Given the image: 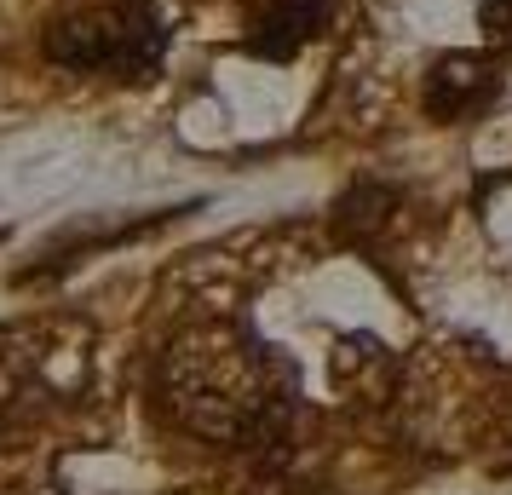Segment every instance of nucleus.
Returning a JSON list of instances; mask_svg holds the SVG:
<instances>
[{
	"instance_id": "obj_1",
	"label": "nucleus",
	"mask_w": 512,
	"mask_h": 495,
	"mask_svg": "<svg viewBox=\"0 0 512 495\" xmlns=\"http://www.w3.org/2000/svg\"><path fill=\"white\" fill-rule=\"evenodd\" d=\"M167 403L190 432L236 449L282 444L294 421L288 369L236 323H202L167 346Z\"/></svg>"
},
{
	"instance_id": "obj_2",
	"label": "nucleus",
	"mask_w": 512,
	"mask_h": 495,
	"mask_svg": "<svg viewBox=\"0 0 512 495\" xmlns=\"http://www.w3.org/2000/svg\"><path fill=\"white\" fill-rule=\"evenodd\" d=\"M47 64L75 75H110V81H144L162 70L167 24L150 0H104L52 18L41 35Z\"/></svg>"
},
{
	"instance_id": "obj_3",
	"label": "nucleus",
	"mask_w": 512,
	"mask_h": 495,
	"mask_svg": "<svg viewBox=\"0 0 512 495\" xmlns=\"http://www.w3.org/2000/svg\"><path fill=\"white\" fill-rule=\"evenodd\" d=\"M495 87H501V75H495L489 58H478V52H449L426 75V110L438 121H461L472 110H484L489 98H495Z\"/></svg>"
},
{
	"instance_id": "obj_4",
	"label": "nucleus",
	"mask_w": 512,
	"mask_h": 495,
	"mask_svg": "<svg viewBox=\"0 0 512 495\" xmlns=\"http://www.w3.org/2000/svg\"><path fill=\"white\" fill-rule=\"evenodd\" d=\"M328 0H265V12L254 18V35H248V52L254 58H271V64H288L305 41H317L328 24Z\"/></svg>"
},
{
	"instance_id": "obj_5",
	"label": "nucleus",
	"mask_w": 512,
	"mask_h": 495,
	"mask_svg": "<svg viewBox=\"0 0 512 495\" xmlns=\"http://www.w3.org/2000/svg\"><path fill=\"white\" fill-rule=\"evenodd\" d=\"M478 29H484L489 47L512 52V0H484V6H478Z\"/></svg>"
}]
</instances>
